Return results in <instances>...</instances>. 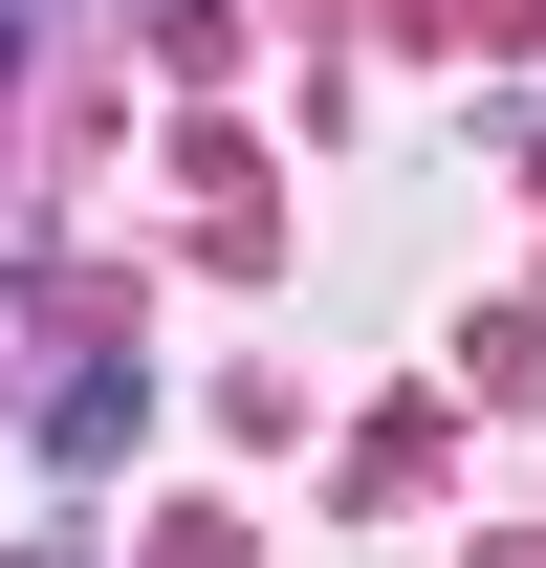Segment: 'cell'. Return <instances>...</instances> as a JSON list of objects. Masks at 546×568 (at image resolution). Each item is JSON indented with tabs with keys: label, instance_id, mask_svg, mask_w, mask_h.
Listing matches in <instances>:
<instances>
[]
</instances>
